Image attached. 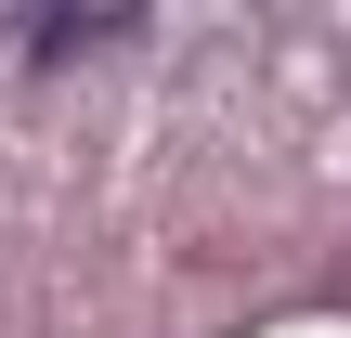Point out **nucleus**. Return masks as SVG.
I'll return each mask as SVG.
<instances>
[{
	"label": "nucleus",
	"instance_id": "f257e3e1",
	"mask_svg": "<svg viewBox=\"0 0 351 338\" xmlns=\"http://www.w3.org/2000/svg\"><path fill=\"white\" fill-rule=\"evenodd\" d=\"M130 13H143V0H39V26H26V52H39V65H65L78 39H104V26H130Z\"/></svg>",
	"mask_w": 351,
	"mask_h": 338
}]
</instances>
